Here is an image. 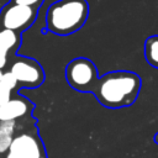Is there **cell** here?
<instances>
[{"instance_id": "1", "label": "cell", "mask_w": 158, "mask_h": 158, "mask_svg": "<svg viewBox=\"0 0 158 158\" xmlns=\"http://www.w3.org/2000/svg\"><path fill=\"white\" fill-rule=\"evenodd\" d=\"M141 77L128 70L109 72L99 78L93 90L96 100L107 109L131 106L141 90Z\"/></svg>"}, {"instance_id": "2", "label": "cell", "mask_w": 158, "mask_h": 158, "mask_svg": "<svg viewBox=\"0 0 158 158\" xmlns=\"http://www.w3.org/2000/svg\"><path fill=\"white\" fill-rule=\"evenodd\" d=\"M89 15L86 0H59L53 2L46 14L47 30L54 35L68 36L80 30Z\"/></svg>"}, {"instance_id": "3", "label": "cell", "mask_w": 158, "mask_h": 158, "mask_svg": "<svg viewBox=\"0 0 158 158\" xmlns=\"http://www.w3.org/2000/svg\"><path fill=\"white\" fill-rule=\"evenodd\" d=\"M99 78L96 65L85 57L74 58L65 67V79L77 91L93 93Z\"/></svg>"}, {"instance_id": "4", "label": "cell", "mask_w": 158, "mask_h": 158, "mask_svg": "<svg viewBox=\"0 0 158 158\" xmlns=\"http://www.w3.org/2000/svg\"><path fill=\"white\" fill-rule=\"evenodd\" d=\"M37 10L27 6L9 4L0 12V26L6 30L20 32L27 30L36 20Z\"/></svg>"}, {"instance_id": "5", "label": "cell", "mask_w": 158, "mask_h": 158, "mask_svg": "<svg viewBox=\"0 0 158 158\" xmlns=\"http://www.w3.org/2000/svg\"><path fill=\"white\" fill-rule=\"evenodd\" d=\"M10 72L16 78L17 83L25 88H37L44 80V72L41 64L32 58H16L10 67Z\"/></svg>"}, {"instance_id": "6", "label": "cell", "mask_w": 158, "mask_h": 158, "mask_svg": "<svg viewBox=\"0 0 158 158\" xmlns=\"http://www.w3.org/2000/svg\"><path fill=\"white\" fill-rule=\"evenodd\" d=\"M6 158H46L44 147L36 132H21L14 136Z\"/></svg>"}, {"instance_id": "7", "label": "cell", "mask_w": 158, "mask_h": 158, "mask_svg": "<svg viewBox=\"0 0 158 158\" xmlns=\"http://www.w3.org/2000/svg\"><path fill=\"white\" fill-rule=\"evenodd\" d=\"M32 102L25 98L11 99L7 104L0 106V121H16L32 111Z\"/></svg>"}, {"instance_id": "8", "label": "cell", "mask_w": 158, "mask_h": 158, "mask_svg": "<svg viewBox=\"0 0 158 158\" xmlns=\"http://www.w3.org/2000/svg\"><path fill=\"white\" fill-rule=\"evenodd\" d=\"M19 43L20 36L17 32L6 28L0 30V69H2L6 65L9 52L16 48Z\"/></svg>"}, {"instance_id": "9", "label": "cell", "mask_w": 158, "mask_h": 158, "mask_svg": "<svg viewBox=\"0 0 158 158\" xmlns=\"http://www.w3.org/2000/svg\"><path fill=\"white\" fill-rule=\"evenodd\" d=\"M144 57L148 64L158 68V35L151 36L144 42Z\"/></svg>"}, {"instance_id": "10", "label": "cell", "mask_w": 158, "mask_h": 158, "mask_svg": "<svg viewBox=\"0 0 158 158\" xmlns=\"http://www.w3.org/2000/svg\"><path fill=\"white\" fill-rule=\"evenodd\" d=\"M17 80L16 78L12 75V73L9 70L6 73L2 74V78H1V88H5V89H9V90H14L16 86H17Z\"/></svg>"}, {"instance_id": "11", "label": "cell", "mask_w": 158, "mask_h": 158, "mask_svg": "<svg viewBox=\"0 0 158 158\" xmlns=\"http://www.w3.org/2000/svg\"><path fill=\"white\" fill-rule=\"evenodd\" d=\"M16 130V121H0V135L14 136Z\"/></svg>"}, {"instance_id": "12", "label": "cell", "mask_w": 158, "mask_h": 158, "mask_svg": "<svg viewBox=\"0 0 158 158\" xmlns=\"http://www.w3.org/2000/svg\"><path fill=\"white\" fill-rule=\"evenodd\" d=\"M14 136H5V135H0V154H5L9 152L10 146L12 143Z\"/></svg>"}, {"instance_id": "13", "label": "cell", "mask_w": 158, "mask_h": 158, "mask_svg": "<svg viewBox=\"0 0 158 158\" xmlns=\"http://www.w3.org/2000/svg\"><path fill=\"white\" fill-rule=\"evenodd\" d=\"M11 4L21 5V6H27V7H32V9L37 10L43 4V0H11Z\"/></svg>"}, {"instance_id": "14", "label": "cell", "mask_w": 158, "mask_h": 158, "mask_svg": "<svg viewBox=\"0 0 158 158\" xmlns=\"http://www.w3.org/2000/svg\"><path fill=\"white\" fill-rule=\"evenodd\" d=\"M10 100H11V90L0 88V106L7 104Z\"/></svg>"}, {"instance_id": "15", "label": "cell", "mask_w": 158, "mask_h": 158, "mask_svg": "<svg viewBox=\"0 0 158 158\" xmlns=\"http://www.w3.org/2000/svg\"><path fill=\"white\" fill-rule=\"evenodd\" d=\"M154 142L158 144V132H157V133H156V136H154Z\"/></svg>"}, {"instance_id": "16", "label": "cell", "mask_w": 158, "mask_h": 158, "mask_svg": "<svg viewBox=\"0 0 158 158\" xmlns=\"http://www.w3.org/2000/svg\"><path fill=\"white\" fill-rule=\"evenodd\" d=\"M2 72H1V69H0V88H1V78H2Z\"/></svg>"}]
</instances>
